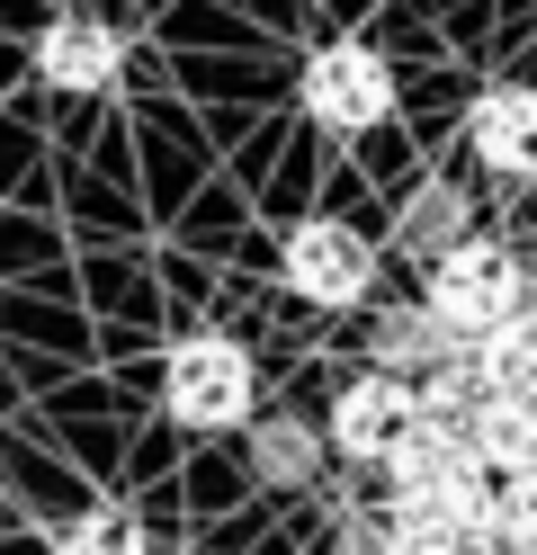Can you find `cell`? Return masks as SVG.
<instances>
[{
	"mask_svg": "<svg viewBox=\"0 0 537 555\" xmlns=\"http://www.w3.org/2000/svg\"><path fill=\"white\" fill-rule=\"evenodd\" d=\"M511 314H520V260L501 242H448L430 260V323H439V340H484Z\"/></svg>",
	"mask_w": 537,
	"mask_h": 555,
	"instance_id": "cell-1",
	"label": "cell"
},
{
	"mask_svg": "<svg viewBox=\"0 0 537 555\" xmlns=\"http://www.w3.org/2000/svg\"><path fill=\"white\" fill-rule=\"evenodd\" d=\"M162 403H170V422H189V430L251 422V350L225 340V332L179 340V350L162 359Z\"/></svg>",
	"mask_w": 537,
	"mask_h": 555,
	"instance_id": "cell-2",
	"label": "cell"
},
{
	"mask_svg": "<svg viewBox=\"0 0 537 555\" xmlns=\"http://www.w3.org/2000/svg\"><path fill=\"white\" fill-rule=\"evenodd\" d=\"M305 117L314 126H332V134H358V126H376L385 108H394V73L376 63V46H322L314 63H305Z\"/></svg>",
	"mask_w": 537,
	"mask_h": 555,
	"instance_id": "cell-3",
	"label": "cell"
},
{
	"mask_svg": "<svg viewBox=\"0 0 537 555\" xmlns=\"http://www.w3.org/2000/svg\"><path fill=\"white\" fill-rule=\"evenodd\" d=\"M376 278V251L349 224H296L286 233V287L305 305H358Z\"/></svg>",
	"mask_w": 537,
	"mask_h": 555,
	"instance_id": "cell-4",
	"label": "cell"
},
{
	"mask_svg": "<svg viewBox=\"0 0 537 555\" xmlns=\"http://www.w3.org/2000/svg\"><path fill=\"white\" fill-rule=\"evenodd\" d=\"M412 422H421V395L412 386H394V376H358V386L341 395V412H332V439H341V457L376 466V457L404 448Z\"/></svg>",
	"mask_w": 537,
	"mask_h": 555,
	"instance_id": "cell-5",
	"label": "cell"
},
{
	"mask_svg": "<svg viewBox=\"0 0 537 555\" xmlns=\"http://www.w3.org/2000/svg\"><path fill=\"white\" fill-rule=\"evenodd\" d=\"M465 134H475L484 170L528 180V170H537V90H484L475 117H465Z\"/></svg>",
	"mask_w": 537,
	"mask_h": 555,
	"instance_id": "cell-6",
	"label": "cell"
},
{
	"mask_svg": "<svg viewBox=\"0 0 537 555\" xmlns=\"http://www.w3.org/2000/svg\"><path fill=\"white\" fill-rule=\"evenodd\" d=\"M36 73H46L54 90H107L117 81V37L72 10V18H54L46 37H36Z\"/></svg>",
	"mask_w": 537,
	"mask_h": 555,
	"instance_id": "cell-7",
	"label": "cell"
},
{
	"mask_svg": "<svg viewBox=\"0 0 537 555\" xmlns=\"http://www.w3.org/2000/svg\"><path fill=\"white\" fill-rule=\"evenodd\" d=\"M465 439H475V457L493 475H537V395H484Z\"/></svg>",
	"mask_w": 537,
	"mask_h": 555,
	"instance_id": "cell-8",
	"label": "cell"
},
{
	"mask_svg": "<svg viewBox=\"0 0 537 555\" xmlns=\"http://www.w3.org/2000/svg\"><path fill=\"white\" fill-rule=\"evenodd\" d=\"M63 555H143V529L135 511H81L63 529Z\"/></svg>",
	"mask_w": 537,
	"mask_h": 555,
	"instance_id": "cell-9",
	"label": "cell"
},
{
	"mask_svg": "<svg viewBox=\"0 0 537 555\" xmlns=\"http://www.w3.org/2000/svg\"><path fill=\"white\" fill-rule=\"evenodd\" d=\"M457 216H465V206H457V189H430V197L412 206V242H421L430 260H439L448 242H457Z\"/></svg>",
	"mask_w": 537,
	"mask_h": 555,
	"instance_id": "cell-10",
	"label": "cell"
},
{
	"mask_svg": "<svg viewBox=\"0 0 537 555\" xmlns=\"http://www.w3.org/2000/svg\"><path fill=\"white\" fill-rule=\"evenodd\" d=\"M260 466H269L278 483H296V475L314 466V439H305L296 422H269V430H260Z\"/></svg>",
	"mask_w": 537,
	"mask_h": 555,
	"instance_id": "cell-11",
	"label": "cell"
}]
</instances>
